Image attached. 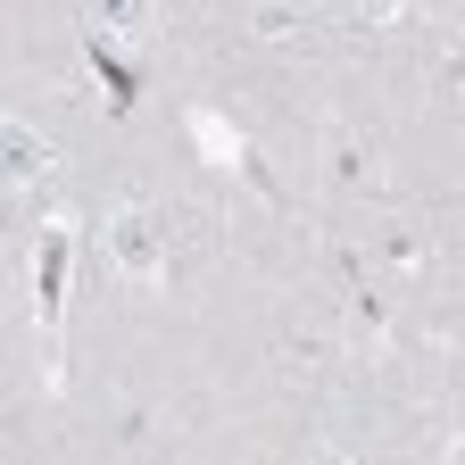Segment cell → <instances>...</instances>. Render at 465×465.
Wrapping results in <instances>:
<instances>
[{
  "label": "cell",
  "mask_w": 465,
  "mask_h": 465,
  "mask_svg": "<svg viewBox=\"0 0 465 465\" xmlns=\"http://www.w3.org/2000/svg\"><path fill=\"white\" fill-rule=\"evenodd\" d=\"M92 9H100V25H142V17H150L142 0H92Z\"/></svg>",
  "instance_id": "obj_2"
},
{
  "label": "cell",
  "mask_w": 465,
  "mask_h": 465,
  "mask_svg": "<svg viewBox=\"0 0 465 465\" xmlns=\"http://www.w3.org/2000/svg\"><path fill=\"white\" fill-rule=\"evenodd\" d=\"M116 250H125V266H158V242H150V224H142V216L116 224Z\"/></svg>",
  "instance_id": "obj_1"
}]
</instances>
